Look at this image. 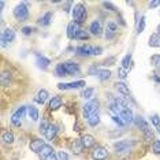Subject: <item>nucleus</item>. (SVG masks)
I'll return each mask as SVG.
<instances>
[{
    "label": "nucleus",
    "instance_id": "f257e3e1",
    "mask_svg": "<svg viewBox=\"0 0 160 160\" xmlns=\"http://www.w3.org/2000/svg\"><path fill=\"white\" fill-rule=\"evenodd\" d=\"M86 17H88V12H86L85 6L81 4V3L75 4L74 8H72V19H74V22L77 25H81L86 21Z\"/></svg>",
    "mask_w": 160,
    "mask_h": 160
},
{
    "label": "nucleus",
    "instance_id": "f03ea898",
    "mask_svg": "<svg viewBox=\"0 0 160 160\" xmlns=\"http://www.w3.org/2000/svg\"><path fill=\"white\" fill-rule=\"evenodd\" d=\"M97 107H99V100L92 99L90 101H88V103H86L82 107V115H83V118L88 119L89 116H92L93 114H96Z\"/></svg>",
    "mask_w": 160,
    "mask_h": 160
},
{
    "label": "nucleus",
    "instance_id": "7ed1b4c3",
    "mask_svg": "<svg viewBox=\"0 0 160 160\" xmlns=\"http://www.w3.org/2000/svg\"><path fill=\"white\" fill-rule=\"evenodd\" d=\"M14 17H15L18 21H21V22H25V21L29 18V8H28V6L25 4V3L18 4L15 8H14Z\"/></svg>",
    "mask_w": 160,
    "mask_h": 160
},
{
    "label": "nucleus",
    "instance_id": "20e7f679",
    "mask_svg": "<svg viewBox=\"0 0 160 160\" xmlns=\"http://www.w3.org/2000/svg\"><path fill=\"white\" fill-rule=\"evenodd\" d=\"M26 110H28L26 105H21V107L11 115V123H12L14 126L19 127L21 125H22V119H23V116H25V112H26Z\"/></svg>",
    "mask_w": 160,
    "mask_h": 160
},
{
    "label": "nucleus",
    "instance_id": "39448f33",
    "mask_svg": "<svg viewBox=\"0 0 160 160\" xmlns=\"http://www.w3.org/2000/svg\"><path fill=\"white\" fill-rule=\"evenodd\" d=\"M134 145V142L129 140H122V141H118V142L114 144V149L115 152H118V153H126V152H129L132 147Z\"/></svg>",
    "mask_w": 160,
    "mask_h": 160
},
{
    "label": "nucleus",
    "instance_id": "423d86ee",
    "mask_svg": "<svg viewBox=\"0 0 160 160\" xmlns=\"http://www.w3.org/2000/svg\"><path fill=\"white\" fill-rule=\"evenodd\" d=\"M86 86V82L85 81H75V82H68V83H58V88L60 90H68V89H79V88H83Z\"/></svg>",
    "mask_w": 160,
    "mask_h": 160
},
{
    "label": "nucleus",
    "instance_id": "0eeeda50",
    "mask_svg": "<svg viewBox=\"0 0 160 160\" xmlns=\"http://www.w3.org/2000/svg\"><path fill=\"white\" fill-rule=\"evenodd\" d=\"M108 151L104 147H96L92 151V159L93 160H107Z\"/></svg>",
    "mask_w": 160,
    "mask_h": 160
},
{
    "label": "nucleus",
    "instance_id": "6e6552de",
    "mask_svg": "<svg viewBox=\"0 0 160 160\" xmlns=\"http://www.w3.org/2000/svg\"><path fill=\"white\" fill-rule=\"evenodd\" d=\"M14 40H15V32H14V29L8 28L2 33V45L3 47H6L7 44L12 42Z\"/></svg>",
    "mask_w": 160,
    "mask_h": 160
},
{
    "label": "nucleus",
    "instance_id": "1a4fd4ad",
    "mask_svg": "<svg viewBox=\"0 0 160 160\" xmlns=\"http://www.w3.org/2000/svg\"><path fill=\"white\" fill-rule=\"evenodd\" d=\"M119 116H121V119L123 122H125V125H129V123H132L134 122V115H133V112L130 108H123V110L119 112Z\"/></svg>",
    "mask_w": 160,
    "mask_h": 160
},
{
    "label": "nucleus",
    "instance_id": "9d476101",
    "mask_svg": "<svg viewBox=\"0 0 160 160\" xmlns=\"http://www.w3.org/2000/svg\"><path fill=\"white\" fill-rule=\"evenodd\" d=\"M64 68H66L67 74L70 75H75V74H79V71H81V68H79V64L74 63V62H66V63H63Z\"/></svg>",
    "mask_w": 160,
    "mask_h": 160
},
{
    "label": "nucleus",
    "instance_id": "9b49d317",
    "mask_svg": "<svg viewBox=\"0 0 160 160\" xmlns=\"http://www.w3.org/2000/svg\"><path fill=\"white\" fill-rule=\"evenodd\" d=\"M89 32L93 36H96V37L101 36V33H103V26H101L100 21H93V22L90 23V26H89Z\"/></svg>",
    "mask_w": 160,
    "mask_h": 160
},
{
    "label": "nucleus",
    "instance_id": "f8f14e48",
    "mask_svg": "<svg viewBox=\"0 0 160 160\" xmlns=\"http://www.w3.org/2000/svg\"><path fill=\"white\" fill-rule=\"evenodd\" d=\"M79 30H81V29L78 28V25L72 21V22H70L67 25V37L68 38H75Z\"/></svg>",
    "mask_w": 160,
    "mask_h": 160
},
{
    "label": "nucleus",
    "instance_id": "ddd939ff",
    "mask_svg": "<svg viewBox=\"0 0 160 160\" xmlns=\"http://www.w3.org/2000/svg\"><path fill=\"white\" fill-rule=\"evenodd\" d=\"M116 30H118L116 23L115 22H108L107 23V32H105V38H107V40H112L116 36Z\"/></svg>",
    "mask_w": 160,
    "mask_h": 160
},
{
    "label": "nucleus",
    "instance_id": "4468645a",
    "mask_svg": "<svg viewBox=\"0 0 160 160\" xmlns=\"http://www.w3.org/2000/svg\"><path fill=\"white\" fill-rule=\"evenodd\" d=\"M44 141L40 140V138H36V140H33L30 142V145H29V148H30L32 152H36V153H40L41 152V149L44 148Z\"/></svg>",
    "mask_w": 160,
    "mask_h": 160
},
{
    "label": "nucleus",
    "instance_id": "2eb2a0df",
    "mask_svg": "<svg viewBox=\"0 0 160 160\" xmlns=\"http://www.w3.org/2000/svg\"><path fill=\"white\" fill-rule=\"evenodd\" d=\"M77 55L79 56H89L92 55V47L88 45V44H83V45H79L77 49H75Z\"/></svg>",
    "mask_w": 160,
    "mask_h": 160
},
{
    "label": "nucleus",
    "instance_id": "dca6fc26",
    "mask_svg": "<svg viewBox=\"0 0 160 160\" xmlns=\"http://www.w3.org/2000/svg\"><path fill=\"white\" fill-rule=\"evenodd\" d=\"M48 97H49L48 90H47V89H41V90H38V93H37V96H36L34 101L37 104H44L45 101L48 100Z\"/></svg>",
    "mask_w": 160,
    "mask_h": 160
},
{
    "label": "nucleus",
    "instance_id": "f3484780",
    "mask_svg": "<svg viewBox=\"0 0 160 160\" xmlns=\"http://www.w3.org/2000/svg\"><path fill=\"white\" fill-rule=\"evenodd\" d=\"M134 123H136V126L138 127V129L142 130V132H145V130H148V129H149L147 121H145V119H144L141 115H137L136 118H134Z\"/></svg>",
    "mask_w": 160,
    "mask_h": 160
},
{
    "label": "nucleus",
    "instance_id": "a211bd4d",
    "mask_svg": "<svg viewBox=\"0 0 160 160\" xmlns=\"http://www.w3.org/2000/svg\"><path fill=\"white\" fill-rule=\"evenodd\" d=\"M36 64H37L40 68H42V70H47V68H48V66L51 64V60L48 59V58H44V56L37 55V60H36Z\"/></svg>",
    "mask_w": 160,
    "mask_h": 160
},
{
    "label": "nucleus",
    "instance_id": "6ab92c4d",
    "mask_svg": "<svg viewBox=\"0 0 160 160\" xmlns=\"http://www.w3.org/2000/svg\"><path fill=\"white\" fill-rule=\"evenodd\" d=\"M81 141H82L83 148H92L93 145H94V142H96L94 137H93V136H90V134H85V136L81 138Z\"/></svg>",
    "mask_w": 160,
    "mask_h": 160
},
{
    "label": "nucleus",
    "instance_id": "aec40b11",
    "mask_svg": "<svg viewBox=\"0 0 160 160\" xmlns=\"http://www.w3.org/2000/svg\"><path fill=\"white\" fill-rule=\"evenodd\" d=\"M60 107H62V99L59 96H53L52 99H51V101H49V110L51 111H56V110H59Z\"/></svg>",
    "mask_w": 160,
    "mask_h": 160
},
{
    "label": "nucleus",
    "instance_id": "412c9836",
    "mask_svg": "<svg viewBox=\"0 0 160 160\" xmlns=\"http://www.w3.org/2000/svg\"><path fill=\"white\" fill-rule=\"evenodd\" d=\"M70 148H71V151L74 152V153H77V155H78V153H81V152L83 151L82 141H81V140H78V138H77V140H74V141L71 142Z\"/></svg>",
    "mask_w": 160,
    "mask_h": 160
},
{
    "label": "nucleus",
    "instance_id": "4be33fe9",
    "mask_svg": "<svg viewBox=\"0 0 160 160\" xmlns=\"http://www.w3.org/2000/svg\"><path fill=\"white\" fill-rule=\"evenodd\" d=\"M115 89L118 90L119 93L125 94V96H129L130 94V89H129V86H127L125 82H116L115 83Z\"/></svg>",
    "mask_w": 160,
    "mask_h": 160
},
{
    "label": "nucleus",
    "instance_id": "5701e85b",
    "mask_svg": "<svg viewBox=\"0 0 160 160\" xmlns=\"http://www.w3.org/2000/svg\"><path fill=\"white\" fill-rule=\"evenodd\" d=\"M28 115H29V118H30L32 121H38L40 112H38V110L36 107L30 105V107H28Z\"/></svg>",
    "mask_w": 160,
    "mask_h": 160
},
{
    "label": "nucleus",
    "instance_id": "b1692460",
    "mask_svg": "<svg viewBox=\"0 0 160 160\" xmlns=\"http://www.w3.org/2000/svg\"><path fill=\"white\" fill-rule=\"evenodd\" d=\"M56 133H58V127L55 125H49L48 130H47V133H45V138L47 140H53V138L56 137Z\"/></svg>",
    "mask_w": 160,
    "mask_h": 160
},
{
    "label": "nucleus",
    "instance_id": "393cba45",
    "mask_svg": "<svg viewBox=\"0 0 160 160\" xmlns=\"http://www.w3.org/2000/svg\"><path fill=\"white\" fill-rule=\"evenodd\" d=\"M2 140L4 141L6 144H12V142H14V140H15V137H14V133H12V132H10V130H7V132L3 133Z\"/></svg>",
    "mask_w": 160,
    "mask_h": 160
},
{
    "label": "nucleus",
    "instance_id": "a878e982",
    "mask_svg": "<svg viewBox=\"0 0 160 160\" xmlns=\"http://www.w3.org/2000/svg\"><path fill=\"white\" fill-rule=\"evenodd\" d=\"M97 77H99L100 81H108V79L111 78V71L110 70H105V68H103V70H99V72H97Z\"/></svg>",
    "mask_w": 160,
    "mask_h": 160
},
{
    "label": "nucleus",
    "instance_id": "bb28decb",
    "mask_svg": "<svg viewBox=\"0 0 160 160\" xmlns=\"http://www.w3.org/2000/svg\"><path fill=\"white\" fill-rule=\"evenodd\" d=\"M99 123H100V116H99V114H97V112L88 118V125H89L90 127H96L97 125H99Z\"/></svg>",
    "mask_w": 160,
    "mask_h": 160
},
{
    "label": "nucleus",
    "instance_id": "cd10ccee",
    "mask_svg": "<svg viewBox=\"0 0 160 160\" xmlns=\"http://www.w3.org/2000/svg\"><path fill=\"white\" fill-rule=\"evenodd\" d=\"M51 19H52V12H47L44 17H41L38 19V23L42 25V26H48L51 23Z\"/></svg>",
    "mask_w": 160,
    "mask_h": 160
},
{
    "label": "nucleus",
    "instance_id": "c85d7f7f",
    "mask_svg": "<svg viewBox=\"0 0 160 160\" xmlns=\"http://www.w3.org/2000/svg\"><path fill=\"white\" fill-rule=\"evenodd\" d=\"M149 47H160V36L158 33L149 37Z\"/></svg>",
    "mask_w": 160,
    "mask_h": 160
},
{
    "label": "nucleus",
    "instance_id": "c756f323",
    "mask_svg": "<svg viewBox=\"0 0 160 160\" xmlns=\"http://www.w3.org/2000/svg\"><path fill=\"white\" fill-rule=\"evenodd\" d=\"M93 93H94L93 88H86V89H83L81 92V97L82 99H85V100H89V99H92Z\"/></svg>",
    "mask_w": 160,
    "mask_h": 160
},
{
    "label": "nucleus",
    "instance_id": "7c9ffc66",
    "mask_svg": "<svg viewBox=\"0 0 160 160\" xmlns=\"http://www.w3.org/2000/svg\"><path fill=\"white\" fill-rule=\"evenodd\" d=\"M53 153V149H52V147L51 145H44V148L41 149V152H40V155H41V158L44 159V158H47V156H49V155H52Z\"/></svg>",
    "mask_w": 160,
    "mask_h": 160
},
{
    "label": "nucleus",
    "instance_id": "2f4dec72",
    "mask_svg": "<svg viewBox=\"0 0 160 160\" xmlns=\"http://www.w3.org/2000/svg\"><path fill=\"white\" fill-rule=\"evenodd\" d=\"M55 72H56L58 77H66V75H67V71H66V68H64L63 63H59V64H58L56 68H55Z\"/></svg>",
    "mask_w": 160,
    "mask_h": 160
},
{
    "label": "nucleus",
    "instance_id": "473e14b6",
    "mask_svg": "<svg viewBox=\"0 0 160 160\" xmlns=\"http://www.w3.org/2000/svg\"><path fill=\"white\" fill-rule=\"evenodd\" d=\"M130 64H132V53H127V55L122 59V67L127 70V68L130 67Z\"/></svg>",
    "mask_w": 160,
    "mask_h": 160
},
{
    "label": "nucleus",
    "instance_id": "72a5a7b5",
    "mask_svg": "<svg viewBox=\"0 0 160 160\" xmlns=\"http://www.w3.org/2000/svg\"><path fill=\"white\" fill-rule=\"evenodd\" d=\"M144 29H145V17L142 15L140 19H138V22H137V33L144 32Z\"/></svg>",
    "mask_w": 160,
    "mask_h": 160
},
{
    "label": "nucleus",
    "instance_id": "f704fd0d",
    "mask_svg": "<svg viewBox=\"0 0 160 160\" xmlns=\"http://www.w3.org/2000/svg\"><path fill=\"white\" fill-rule=\"evenodd\" d=\"M151 123H152V125H153V126L159 127V126H160V116H159L158 114L152 115V116H151Z\"/></svg>",
    "mask_w": 160,
    "mask_h": 160
},
{
    "label": "nucleus",
    "instance_id": "c9c22d12",
    "mask_svg": "<svg viewBox=\"0 0 160 160\" xmlns=\"http://www.w3.org/2000/svg\"><path fill=\"white\" fill-rule=\"evenodd\" d=\"M88 38H89V34L85 30H79L77 37H75V40H88Z\"/></svg>",
    "mask_w": 160,
    "mask_h": 160
},
{
    "label": "nucleus",
    "instance_id": "e433bc0d",
    "mask_svg": "<svg viewBox=\"0 0 160 160\" xmlns=\"http://www.w3.org/2000/svg\"><path fill=\"white\" fill-rule=\"evenodd\" d=\"M144 137H145V141H152V138H153V130H151V129L145 130Z\"/></svg>",
    "mask_w": 160,
    "mask_h": 160
},
{
    "label": "nucleus",
    "instance_id": "4c0bfd02",
    "mask_svg": "<svg viewBox=\"0 0 160 160\" xmlns=\"http://www.w3.org/2000/svg\"><path fill=\"white\" fill-rule=\"evenodd\" d=\"M48 127H49L48 123H47L45 121H42L41 123H40V133L45 136V133H47V130H48Z\"/></svg>",
    "mask_w": 160,
    "mask_h": 160
},
{
    "label": "nucleus",
    "instance_id": "58836bf2",
    "mask_svg": "<svg viewBox=\"0 0 160 160\" xmlns=\"http://www.w3.org/2000/svg\"><path fill=\"white\" fill-rule=\"evenodd\" d=\"M21 32H22V34H25V36H30L34 32V29L30 28V26H23L22 29H21Z\"/></svg>",
    "mask_w": 160,
    "mask_h": 160
},
{
    "label": "nucleus",
    "instance_id": "ea45409f",
    "mask_svg": "<svg viewBox=\"0 0 160 160\" xmlns=\"http://www.w3.org/2000/svg\"><path fill=\"white\" fill-rule=\"evenodd\" d=\"M151 63L153 64L155 67H159L160 66V55H153L151 58Z\"/></svg>",
    "mask_w": 160,
    "mask_h": 160
},
{
    "label": "nucleus",
    "instance_id": "a19ab883",
    "mask_svg": "<svg viewBox=\"0 0 160 160\" xmlns=\"http://www.w3.org/2000/svg\"><path fill=\"white\" fill-rule=\"evenodd\" d=\"M118 77L121 79H126V77H127V70L126 68H123V67L119 68L118 70Z\"/></svg>",
    "mask_w": 160,
    "mask_h": 160
},
{
    "label": "nucleus",
    "instance_id": "79ce46f5",
    "mask_svg": "<svg viewBox=\"0 0 160 160\" xmlns=\"http://www.w3.org/2000/svg\"><path fill=\"white\" fill-rule=\"evenodd\" d=\"M112 121H114L116 125H119V126H125V122L122 121L119 115H112Z\"/></svg>",
    "mask_w": 160,
    "mask_h": 160
},
{
    "label": "nucleus",
    "instance_id": "37998d69",
    "mask_svg": "<svg viewBox=\"0 0 160 160\" xmlns=\"http://www.w3.org/2000/svg\"><path fill=\"white\" fill-rule=\"evenodd\" d=\"M58 158H59V160H68V153L64 151H59L58 152Z\"/></svg>",
    "mask_w": 160,
    "mask_h": 160
},
{
    "label": "nucleus",
    "instance_id": "c03bdc74",
    "mask_svg": "<svg viewBox=\"0 0 160 160\" xmlns=\"http://www.w3.org/2000/svg\"><path fill=\"white\" fill-rule=\"evenodd\" d=\"M101 52H103V48H101V47H92V55L97 56V55H100Z\"/></svg>",
    "mask_w": 160,
    "mask_h": 160
},
{
    "label": "nucleus",
    "instance_id": "a18cd8bd",
    "mask_svg": "<svg viewBox=\"0 0 160 160\" xmlns=\"http://www.w3.org/2000/svg\"><path fill=\"white\" fill-rule=\"evenodd\" d=\"M7 78L8 79H11V74H8V72H3V75H2V83L3 85H7Z\"/></svg>",
    "mask_w": 160,
    "mask_h": 160
},
{
    "label": "nucleus",
    "instance_id": "49530a36",
    "mask_svg": "<svg viewBox=\"0 0 160 160\" xmlns=\"http://www.w3.org/2000/svg\"><path fill=\"white\" fill-rule=\"evenodd\" d=\"M153 152L156 155H160V140L153 142Z\"/></svg>",
    "mask_w": 160,
    "mask_h": 160
},
{
    "label": "nucleus",
    "instance_id": "de8ad7c7",
    "mask_svg": "<svg viewBox=\"0 0 160 160\" xmlns=\"http://www.w3.org/2000/svg\"><path fill=\"white\" fill-rule=\"evenodd\" d=\"M88 72H89L90 75H94V74L97 75V72H99V70H97V66H90L89 70H88Z\"/></svg>",
    "mask_w": 160,
    "mask_h": 160
},
{
    "label": "nucleus",
    "instance_id": "09e8293b",
    "mask_svg": "<svg viewBox=\"0 0 160 160\" xmlns=\"http://www.w3.org/2000/svg\"><path fill=\"white\" fill-rule=\"evenodd\" d=\"M160 6V0H155V2H149V7L151 8H155V7Z\"/></svg>",
    "mask_w": 160,
    "mask_h": 160
},
{
    "label": "nucleus",
    "instance_id": "8fccbe9b",
    "mask_svg": "<svg viewBox=\"0 0 160 160\" xmlns=\"http://www.w3.org/2000/svg\"><path fill=\"white\" fill-rule=\"evenodd\" d=\"M42 160H59V158H58L55 153H52V155H49V156H47V158H44Z\"/></svg>",
    "mask_w": 160,
    "mask_h": 160
},
{
    "label": "nucleus",
    "instance_id": "3c124183",
    "mask_svg": "<svg viewBox=\"0 0 160 160\" xmlns=\"http://www.w3.org/2000/svg\"><path fill=\"white\" fill-rule=\"evenodd\" d=\"M114 62H115V58H110V59H107L104 62V66H112Z\"/></svg>",
    "mask_w": 160,
    "mask_h": 160
},
{
    "label": "nucleus",
    "instance_id": "603ef678",
    "mask_svg": "<svg viewBox=\"0 0 160 160\" xmlns=\"http://www.w3.org/2000/svg\"><path fill=\"white\" fill-rule=\"evenodd\" d=\"M103 4H104V7H107V8H111V11H115V10H116L115 7L112 6V3H107V2H104Z\"/></svg>",
    "mask_w": 160,
    "mask_h": 160
},
{
    "label": "nucleus",
    "instance_id": "864d4df0",
    "mask_svg": "<svg viewBox=\"0 0 160 160\" xmlns=\"http://www.w3.org/2000/svg\"><path fill=\"white\" fill-rule=\"evenodd\" d=\"M153 81L155 82H160V78L158 77V75H153Z\"/></svg>",
    "mask_w": 160,
    "mask_h": 160
},
{
    "label": "nucleus",
    "instance_id": "5fc2aeb1",
    "mask_svg": "<svg viewBox=\"0 0 160 160\" xmlns=\"http://www.w3.org/2000/svg\"><path fill=\"white\" fill-rule=\"evenodd\" d=\"M158 34L160 36V25H159V26H158Z\"/></svg>",
    "mask_w": 160,
    "mask_h": 160
},
{
    "label": "nucleus",
    "instance_id": "6e6d98bb",
    "mask_svg": "<svg viewBox=\"0 0 160 160\" xmlns=\"http://www.w3.org/2000/svg\"><path fill=\"white\" fill-rule=\"evenodd\" d=\"M156 129H158V132H159V134H160V126H159V127H156Z\"/></svg>",
    "mask_w": 160,
    "mask_h": 160
}]
</instances>
